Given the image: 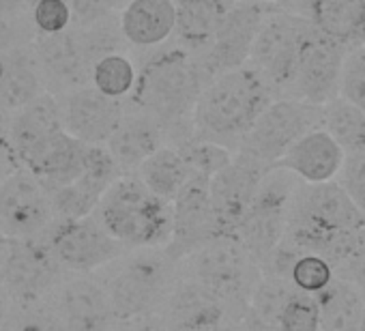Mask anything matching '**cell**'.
<instances>
[{"label": "cell", "mask_w": 365, "mask_h": 331, "mask_svg": "<svg viewBox=\"0 0 365 331\" xmlns=\"http://www.w3.org/2000/svg\"><path fill=\"white\" fill-rule=\"evenodd\" d=\"M269 84L252 69L239 67L209 80L194 106V138L237 151L258 114L273 101Z\"/></svg>", "instance_id": "6da1fadb"}, {"label": "cell", "mask_w": 365, "mask_h": 331, "mask_svg": "<svg viewBox=\"0 0 365 331\" xmlns=\"http://www.w3.org/2000/svg\"><path fill=\"white\" fill-rule=\"evenodd\" d=\"M205 86L198 61L190 50L176 48L157 52L138 71L131 106L157 118L165 131L192 121L196 99Z\"/></svg>", "instance_id": "7a4b0ae2"}, {"label": "cell", "mask_w": 365, "mask_h": 331, "mask_svg": "<svg viewBox=\"0 0 365 331\" xmlns=\"http://www.w3.org/2000/svg\"><path fill=\"white\" fill-rule=\"evenodd\" d=\"M93 215L127 250L165 248L172 235V203L155 196L135 175H120Z\"/></svg>", "instance_id": "3957f363"}, {"label": "cell", "mask_w": 365, "mask_h": 331, "mask_svg": "<svg viewBox=\"0 0 365 331\" xmlns=\"http://www.w3.org/2000/svg\"><path fill=\"white\" fill-rule=\"evenodd\" d=\"M97 275L108 290L114 318L131 320L159 312L178 277V263L163 248H140L127 250Z\"/></svg>", "instance_id": "277c9868"}, {"label": "cell", "mask_w": 365, "mask_h": 331, "mask_svg": "<svg viewBox=\"0 0 365 331\" xmlns=\"http://www.w3.org/2000/svg\"><path fill=\"white\" fill-rule=\"evenodd\" d=\"M180 271L202 282L222 295L239 314H247V303L254 284L260 277V267L237 237H213L185 260Z\"/></svg>", "instance_id": "5b68a950"}, {"label": "cell", "mask_w": 365, "mask_h": 331, "mask_svg": "<svg viewBox=\"0 0 365 331\" xmlns=\"http://www.w3.org/2000/svg\"><path fill=\"white\" fill-rule=\"evenodd\" d=\"M299 183L301 181L292 173L271 166L256 188L250 209L235 237L245 245L258 267L286 235L288 209Z\"/></svg>", "instance_id": "8992f818"}, {"label": "cell", "mask_w": 365, "mask_h": 331, "mask_svg": "<svg viewBox=\"0 0 365 331\" xmlns=\"http://www.w3.org/2000/svg\"><path fill=\"white\" fill-rule=\"evenodd\" d=\"M309 22L303 16L271 9L252 44L247 67H252L271 88L273 95L288 97L299 50Z\"/></svg>", "instance_id": "52a82bcc"}, {"label": "cell", "mask_w": 365, "mask_h": 331, "mask_svg": "<svg viewBox=\"0 0 365 331\" xmlns=\"http://www.w3.org/2000/svg\"><path fill=\"white\" fill-rule=\"evenodd\" d=\"M41 239L50 248L58 267L71 275L99 273L127 252V248L118 243L95 215L54 220Z\"/></svg>", "instance_id": "ba28073f"}, {"label": "cell", "mask_w": 365, "mask_h": 331, "mask_svg": "<svg viewBox=\"0 0 365 331\" xmlns=\"http://www.w3.org/2000/svg\"><path fill=\"white\" fill-rule=\"evenodd\" d=\"M316 127H320V106L277 97L258 114L237 151L264 166H273L301 136Z\"/></svg>", "instance_id": "9c48e42d"}, {"label": "cell", "mask_w": 365, "mask_h": 331, "mask_svg": "<svg viewBox=\"0 0 365 331\" xmlns=\"http://www.w3.org/2000/svg\"><path fill=\"white\" fill-rule=\"evenodd\" d=\"M54 220L48 185L37 175L18 166L0 183V230L16 241L39 239Z\"/></svg>", "instance_id": "30bf717a"}, {"label": "cell", "mask_w": 365, "mask_h": 331, "mask_svg": "<svg viewBox=\"0 0 365 331\" xmlns=\"http://www.w3.org/2000/svg\"><path fill=\"white\" fill-rule=\"evenodd\" d=\"M346 52L348 46L318 33L309 24L301 41L288 97L307 101L312 106H324L337 97Z\"/></svg>", "instance_id": "8fae6325"}, {"label": "cell", "mask_w": 365, "mask_h": 331, "mask_svg": "<svg viewBox=\"0 0 365 331\" xmlns=\"http://www.w3.org/2000/svg\"><path fill=\"white\" fill-rule=\"evenodd\" d=\"M271 9L260 0H235L211 46L198 61L205 84L215 76L247 65L252 44Z\"/></svg>", "instance_id": "7c38bea8"}, {"label": "cell", "mask_w": 365, "mask_h": 331, "mask_svg": "<svg viewBox=\"0 0 365 331\" xmlns=\"http://www.w3.org/2000/svg\"><path fill=\"white\" fill-rule=\"evenodd\" d=\"M269 168L271 166H264L252 159L250 155L235 151L230 163L224 166L209 181V200H211L215 237L237 235L250 209V203L256 194V188Z\"/></svg>", "instance_id": "4fadbf2b"}, {"label": "cell", "mask_w": 365, "mask_h": 331, "mask_svg": "<svg viewBox=\"0 0 365 331\" xmlns=\"http://www.w3.org/2000/svg\"><path fill=\"white\" fill-rule=\"evenodd\" d=\"M65 275L67 273L58 267L50 248L39 237L14 241V250L0 269V284L11 305H22L50 297Z\"/></svg>", "instance_id": "5bb4252c"}, {"label": "cell", "mask_w": 365, "mask_h": 331, "mask_svg": "<svg viewBox=\"0 0 365 331\" xmlns=\"http://www.w3.org/2000/svg\"><path fill=\"white\" fill-rule=\"evenodd\" d=\"M157 316L170 331H202L226 320H243L222 295L180 271Z\"/></svg>", "instance_id": "9a60e30c"}, {"label": "cell", "mask_w": 365, "mask_h": 331, "mask_svg": "<svg viewBox=\"0 0 365 331\" xmlns=\"http://www.w3.org/2000/svg\"><path fill=\"white\" fill-rule=\"evenodd\" d=\"M120 177L116 161L103 144H88L80 177L61 188H48L56 220L93 215L106 190Z\"/></svg>", "instance_id": "2e32d148"}, {"label": "cell", "mask_w": 365, "mask_h": 331, "mask_svg": "<svg viewBox=\"0 0 365 331\" xmlns=\"http://www.w3.org/2000/svg\"><path fill=\"white\" fill-rule=\"evenodd\" d=\"M50 301L67 331H110L116 322L108 290L97 273H67L50 292Z\"/></svg>", "instance_id": "e0dca14e"}, {"label": "cell", "mask_w": 365, "mask_h": 331, "mask_svg": "<svg viewBox=\"0 0 365 331\" xmlns=\"http://www.w3.org/2000/svg\"><path fill=\"white\" fill-rule=\"evenodd\" d=\"M56 97L63 129L84 144H106L125 114L123 101L110 99L93 86H80Z\"/></svg>", "instance_id": "ac0fdd59"}, {"label": "cell", "mask_w": 365, "mask_h": 331, "mask_svg": "<svg viewBox=\"0 0 365 331\" xmlns=\"http://www.w3.org/2000/svg\"><path fill=\"white\" fill-rule=\"evenodd\" d=\"M215 237L209 183L192 179L172 200V235L163 252L174 260H185L192 252Z\"/></svg>", "instance_id": "d6986e66"}, {"label": "cell", "mask_w": 365, "mask_h": 331, "mask_svg": "<svg viewBox=\"0 0 365 331\" xmlns=\"http://www.w3.org/2000/svg\"><path fill=\"white\" fill-rule=\"evenodd\" d=\"M33 52L41 67L46 88L50 91L52 84L56 88L52 95H63L80 86H88L91 63L73 29L56 35H37Z\"/></svg>", "instance_id": "ffe728a7"}, {"label": "cell", "mask_w": 365, "mask_h": 331, "mask_svg": "<svg viewBox=\"0 0 365 331\" xmlns=\"http://www.w3.org/2000/svg\"><path fill=\"white\" fill-rule=\"evenodd\" d=\"M344 157V148L322 127H316L301 136L273 166L292 173L301 183H327L335 181Z\"/></svg>", "instance_id": "44dd1931"}, {"label": "cell", "mask_w": 365, "mask_h": 331, "mask_svg": "<svg viewBox=\"0 0 365 331\" xmlns=\"http://www.w3.org/2000/svg\"><path fill=\"white\" fill-rule=\"evenodd\" d=\"M165 138L168 131L157 118L131 106V110L125 108L116 131L103 146L110 151L120 175H135L140 163L165 144Z\"/></svg>", "instance_id": "7402d4cb"}, {"label": "cell", "mask_w": 365, "mask_h": 331, "mask_svg": "<svg viewBox=\"0 0 365 331\" xmlns=\"http://www.w3.org/2000/svg\"><path fill=\"white\" fill-rule=\"evenodd\" d=\"M61 129L63 121L58 97L46 91L43 95L11 114L7 140L9 155L18 166H26L29 159Z\"/></svg>", "instance_id": "603a6c76"}, {"label": "cell", "mask_w": 365, "mask_h": 331, "mask_svg": "<svg viewBox=\"0 0 365 331\" xmlns=\"http://www.w3.org/2000/svg\"><path fill=\"white\" fill-rule=\"evenodd\" d=\"M174 0H127L118 16L123 39L133 48H159L174 35Z\"/></svg>", "instance_id": "cb8c5ba5"}, {"label": "cell", "mask_w": 365, "mask_h": 331, "mask_svg": "<svg viewBox=\"0 0 365 331\" xmlns=\"http://www.w3.org/2000/svg\"><path fill=\"white\" fill-rule=\"evenodd\" d=\"M46 91L33 48L18 46L0 54V106L5 110L14 114Z\"/></svg>", "instance_id": "d4e9b609"}, {"label": "cell", "mask_w": 365, "mask_h": 331, "mask_svg": "<svg viewBox=\"0 0 365 331\" xmlns=\"http://www.w3.org/2000/svg\"><path fill=\"white\" fill-rule=\"evenodd\" d=\"M235 0H174V33L182 48L205 52L220 31Z\"/></svg>", "instance_id": "484cf974"}, {"label": "cell", "mask_w": 365, "mask_h": 331, "mask_svg": "<svg viewBox=\"0 0 365 331\" xmlns=\"http://www.w3.org/2000/svg\"><path fill=\"white\" fill-rule=\"evenodd\" d=\"M316 297L320 331H356L365 295L348 280L333 277Z\"/></svg>", "instance_id": "4316f807"}, {"label": "cell", "mask_w": 365, "mask_h": 331, "mask_svg": "<svg viewBox=\"0 0 365 331\" xmlns=\"http://www.w3.org/2000/svg\"><path fill=\"white\" fill-rule=\"evenodd\" d=\"M135 177L159 198L172 203L176 194L192 181L185 159L174 144H163L140 163Z\"/></svg>", "instance_id": "83f0119b"}, {"label": "cell", "mask_w": 365, "mask_h": 331, "mask_svg": "<svg viewBox=\"0 0 365 331\" xmlns=\"http://www.w3.org/2000/svg\"><path fill=\"white\" fill-rule=\"evenodd\" d=\"M365 0H305V20L322 35L350 46Z\"/></svg>", "instance_id": "f1b7e54d"}, {"label": "cell", "mask_w": 365, "mask_h": 331, "mask_svg": "<svg viewBox=\"0 0 365 331\" xmlns=\"http://www.w3.org/2000/svg\"><path fill=\"white\" fill-rule=\"evenodd\" d=\"M320 127L344 148V153L365 151V112L339 95L320 106Z\"/></svg>", "instance_id": "f546056e"}, {"label": "cell", "mask_w": 365, "mask_h": 331, "mask_svg": "<svg viewBox=\"0 0 365 331\" xmlns=\"http://www.w3.org/2000/svg\"><path fill=\"white\" fill-rule=\"evenodd\" d=\"M135 78H138V69L133 61L123 52H114L97 58L91 65V73H88L91 86L116 101H125L131 97Z\"/></svg>", "instance_id": "4dcf8cb0"}, {"label": "cell", "mask_w": 365, "mask_h": 331, "mask_svg": "<svg viewBox=\"0 0 365 331\" xmlns=\"http://www.w3.org/2000/svg\"><path fill=\"white\" fill-rule=\"evenodd\" d=\"M294 292H297V288L290 284V280L269 275V273H260L258 282L252 288L245 316L260 322V325L275 329V322H277L284 305L288 303V299Z\"/></svg>", "instance_id": "1f68e13d"}, {"label": "cell", "mask_w": 365, "mask_h": 331, "mask_svg": "<svg viewBox=\"0 0 365 331\" xmlns=\"http://www.w3.org/2000/svg\"><path fill=\"white\" fill-rule=\"evenodd\" d=\"M174 146L180 151L182 159H185L187 168L192 173V179L207 181V183L235 157V151H230L222 144L209 142V140H200V138L182 140Z\"/></svg>", "instance_id": "d6a6232c"}, {"label": "cell", "mask_w": 365, "mask_h": 331, "mask_svg": "<svg viewBox=\"0 0 365 331\" xmlns=\"http://www.w3.org/2000/svg\"><path fill=\"white\" fill-rule=\"evenodd\" d=\"M7 329L9 331H67L50 297L22 305H11Z\"/></svg>", "instance_id": "836d02e7"}, {"label": "cell", "mask_w": 365, "mask_h": 331, "mask_svg": "<svg viewBox=\"0 0 365 331\" xmlns=\"http://www.w3.org/2000/svg\"><path fill=\"white\" fill-rule=\"evenodd\" d=\"M335 277L333 267L318 254H307L303 252L290 267L288 271V280L290 284L307 295H318L324 286H329V282Z\"/></svg>", "instance_id": "e575fe53"}, {"label": "cell", "mask_w": 365, "mask_h": 331, "mask_svg": "<svg viewBox=\"0 0 365 331\" xmlns=\"http://www.w3.org/2000/svg\"><path fill=\"white\" fill-rule=\"evenodd\" d=\"M275 331H320V314L314 295L297 290L284 305Z\"/></svg>", "instance_id": "d590c367"}, {"label": "cell", "mask_w": 365, "mask_h": 331, "mask_svg": "<svg viewBox=\"0 0 365 331\" xmlns=\"http://www.w3.org/2000/svg\"><path fill=\"white\" fill-rule=\"evenodd\" d=\"M337 95L365 112V46L346 52Z\"/></svg>", "instance_id": "8d00e7d4"}, {"label": "cell", "mask_w": 365, "mask_h": 331, "mask_svg": "<svg viewBox=\"0 0 365 331\" xmlns=\"http://www.w3.org/2000/svg\"><path fill=\"white\" fill-rule=\"evenodd\" d=\"M335 181L352 200V205L365 215V151L346 153Z\"/></svg>", "instance_id": "74e56055"}, {"label": "cell", "mask_w": 365, "mask_h": 331, "mask_svg": "<svg viewBox=\"0 0 365 331\" xmlns=\"http://www.w3.org/2000/svg\"><path fill=\"white\" fill-rule=\"evenodd\" d=\"M31 20L37 35H56L73 26L71 11L65 0H35Z\"/></svg>", "instance_id": "f35d334b"}, {"label": "cell", "mask_w": 365, "mask_h": 331, "mask_svg": "<svg viewBox=\"0 0 365 331\" xmlns=\"http://www.w3.org/2000/svg\"><path fill=\"white\" fill-rule=\"evenodd\" d=\"M65 3L71 11V20H73L71 29H86L108 18L114 7L110 0H65Z\"/></svg>", "instance_id": "ab89813d"}, {"label": "cell", "mask_w": 365, "mask_h": 331, "mask_svg": "<svg viewBox=\"0 0 365 331\" xmlns=\"http://www.w3.org/2000/svg\"><path fill=\"white\" fill-rule=\"evenodd\" d=\"M337 277L352 282L365 295V228L356 230V243L352 254L335 269Z\"/></svg>", "instance_id": "60d3db41"}, {"label": "cell", "mask_w": 365, "mask_h": 331, "mask_svg": "<svg viewBox=\"0 0 365 331\" xmlns=\"http://www.w3.org/2000/svg\"><path fill=\"white\" fill-rule=\"evenodd\" d=\"M110 331H170V329L157 314H150L131 320H116Z\"/></svg>", "instance_id": "b9f144b4"}, {"label": "cell", "mask_w": 365, "mask_h": 331, "mask_svg": "<svg viewBox=\"0 0 365 331\" xmlns=\"http://www.w3.org/2000/svg\"><path fill=\"white\" fill-rule=\"evenodd\" d=\"M18 16H0V54L11 50V48H18L22 46V29H18V22H16Z\"/></svg>", "instance_id": "7bdbcfd3"}, {"label": "cell", "mask_w": 365, "mask_h": 331, "mask_svg": "<svg viewBox=\"0 0 365 331\" xmlns=\"http://www.w3.org/2000/svg\"><path fill=\"white\" fill-rule=\"evenodd\" d=\"M9 125H11V112L0 106V151H9V148H7Z\"/></svg>", "instance_id": "ee69618b"}, {"label": "cell", "mask_w": 365, "mask_h": 331, "mask_svg": "<svg viewBox=\"0 0 365 331\" xmlns=\"http://www.w3.org/2000/svg\"><path fill=\"white\" fill-rule=\"evenodd\" d=\"M16 168H18V163L14 161L9 151H0V183H3Z\"/></svg>", "instance_id": "f6af8a7d"}, {"label": "cell", "mask_w": 365, "mask_h": 331, "mask_svg": "<svg viewBox=\"0 0 365 331\" xmlns=\"http://www.w3.org/2000/svg\"><path fill=\"white\" fill-rule=\"evenodd\" d=\"M202 331H247V322H245V318L243 320H226V322L213 325Z\"/></svg>", "instance_id": "bcb514c9"}, {"label": "cell", "mask_w": 365, "mask_h": 331, "mask_svg": "<svg viewBox=\"0 0 365 331\" xmlns=\"http://www.w3.org/2000/svg\"><path fill=\"white\" fill-rule=\"evenodd\" d=\"M9 312H11V301L3 288V284H0V329H3L9 320Z\"/></svg>", "instance_id": "7dc6e473"}, {"label": "cell", "mask_w": 365, "mask_h": 331, "mask_svg": "<svg viewBox=\"0 0 365 331\" xmlns=\"http://www.w3.org/2000/svg\"><path fill=\"white\" fill-rule=\"evenodd\" d=\"M14 241L16 239L7 237L3 230H0V269H3V265L7 263V258H9L11 250H14Z\"/></svg>", "instance_id": "c3c4849f"}, {"label": "cell", "mask_w": 365, "mask_h": 331, "mask_svg": "<svg viewBox=\"0 0 365 331\" xmlns=\"http://www.w3.org/2000/svg\"><path fill=\"white\" fill-rule=\"evenodd\" d=\"M350 46H352V48H361V46H365V11H363L361 20H359V24H356L354 33H352V41H350Z\"/></svg>", "instance_id": "681fc988"}, {"label": "cell", "mask_w": 365, "mask_h": 331, "mask_svg": "<svg viewBox=\"0 0 365 331\" xmlns=\"http://www.w3.org/2000/svg\"><path fill=\"white\" fill-rule=\"evenodd\" d=\"M22 9V0H0V16H18Z\"/></svg>", "instance_id": "f907efd6"}, {"label": "cell", "mask_w": 365, "mask_h": 331, "mask_svg": "<svg viewBox=\"0 0 365 331\" xmlns=\"http://www.w3.org/2000/svg\"><path fill=\"white\" fill-rule=\"evenodd\" d=\"M245 322H247V331H275V329H271L267 325H260V322H256V320H252L247 316H245Z\"/></svg>", "instance_id": "816d5d0a"}, {"label": "cell", "mask_w": 365, "mask_h": 331, "mask_svg": "<svg viewBox=\"0 0 365 331\" xmlns=\"http://www.w3.org/2000/svg\"><path fill=\"white\" fill-rule=\"evenodd\" d=\"M356 331H365V303H363V312H361V320H359Z\"/></svg>", "instance_id": "f5cc1de1"}, {"label": "cell", "mask_w": 365, "mask_h": 331, "mask_svg": "<svg viewBox=\"0 0 365 331\" xmlns=\"http://www.w3.org/2000/svg\"><path fill=\"white\" fill-rule=\"evenodd\" d=\"M271 3H275V5H290V3H294V0H271Z\"/></svg>", "instance_id": "db71d44e"}, {"label": "cell", "mask_w": 365, "mask_h": 331, "mask_svg": "<svg viewBox=\"0 0 365 331\" xmlns=\"http://www.w3.org/2000/svg\"><path fill=\"white\" fill-rule=\"evenodd\" d=\"M0 331H9V329H7V325H5V327H3V329H0Z\"/></svg>", "instance_id": "11a10c76"}, {"label": "cell", "mask_w": 365, "mask_h": 331, "mask_svg": "<svg viewBox=\"0 0 365 331\" xmlns=\"http://www.w3.org/2000/svg\"><path fill=\"white\" fill-rule=\"evenodd\" d=\"M110 3H112V5H114V3H116V0H110Z\"/></svg>", "instance_id": "9f6ffc18"}]
</instances>
